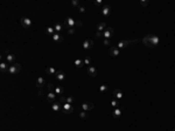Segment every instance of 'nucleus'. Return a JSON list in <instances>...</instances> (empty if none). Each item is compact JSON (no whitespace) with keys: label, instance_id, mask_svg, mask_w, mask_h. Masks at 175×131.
I'll return each mask as SVG.
<instances>
[{"label":"nucleus","instance_id":"34","mask_svg":"<svg viewBox=\"0 0 175 131\" xmlns=\"http://www.w3.org/2000/svg\"><path fill=\"white\" fill-rule=\"evenodd\" d=\"M74 102H75V98L72 97V96H69V97H67V103L71 104V103H74Z\"/></svg>","mask_w":175,"mask_h":131},{"label":"nucleus","instance_id":"4","mask_svg":"<svg viewBox=\"0 0 175 131\" xmlns=\"http://www.w3.org/2000/svg\"><path fill=\"white\" fill-rule=\"evenodd\" d=\"M75 25H76V20L72 19V18H70V16H68L65 19V21H64V24H63V26L67 27L68 29L69 28H75Z\"/></svg>","mask_w":175,"mask_h":131},{"label":"nucleus","instance_id":"3","mask_svg":"<svg viewBox=\"0 0 175 131\" xmlns=\"http://www.w3.org/2000/svg\"><path fill=\"white\" fill-rule=\"evenodd\" d=\"M152 36H153V34H147V35H145V36H144L143 42H144V45H145L146 47L154 48L153 45H152Z\"/></svg>","mask_w":175,"mask_h":131},{"label":"nucleus","instance_id":"29","mask_svg":"<svg viewBox=\"0 0 175 131\" xmlns=\"http://www.w3.org/2000/svg\"><path fill=\"white\" fill-rule=\"evenodd\" d=\"M99 91L101 93H106L107 91V85L106 84H102L101 87H99Z\"/></svg>","mask_w":175,"mask_h":131},{"label":"nucleus","instance_id":"32","mask_svg":"<svg viewBox=\"0 0 175 131\" xmlns=\"http://www.w3.org/2000/svg\"><path fill=\"white\" fill-rule=\"evenodd\" d=\"M71 6H72V7H78V6H80V1H78V0H72V1H71Z\"/></svg>","mask_w":175,"mask_h":131},{"label":"nucleus","instance_id":"17","mask_svg":"<svg viewBox=\"0 0 175 131\" xmlns=\"http://www.w3.org/2000/svg\"><path fill=\"white\" fill-rule=\"evenodd\" d=\"M54 93L56 95H60V96H62L64 94V88L62 85H56L55 87V89H54Z\"/></svg>","mask_w":175,"mask_h":131},{"label":"nucleus","instance_id":"16","mask_svg":"<svg viewBox=\"0 0 175 131\" xmlns=\"http://www.w3.org/2000/svg\"><path fill=\"white\" fill-rule=\"evenodd\" d=\"M110 13H111V7L109 5H106V6H104L103 8H102V14L104 16H107V15H110Z\"/></svg>","mask_w":175,"mask_h":131},{"label":"nucleus","instance_id":"21","mask_svg":"<svg viewBox=\"0 0 175 131\" xmlns=\"http://www.w3.org/2000/svg\"><path fill=\"white\" fill-rule=\"evenodd\" d=\"M112 116H113V118H119V117L122 116V109L116 108L114 110L112 111Z\"/></svg>","mask_w":175,"mask_h":131},{"label":"nucleus","instance_id":"23","mask_svg":"<svg viewBox=\"0 0 175 131\" xmlns=\"http://www.w3.org/2000/svg\"><path fill=\"white\" fill-rule=\"evenodd\" d=\"M159 43H160V37L156 36V35H153L152 36V45H153V47H156Z\"/></svg>","mask_w":175,"mask_h":131},{"label":"nucleus","instance_id":"9","mask_svg":"<svg viewBox=\"0 0 175 131\" xmlns=\"http://www.w3.org/2000/svg\"><path fill=\"white\" fill-rule=\"evenodd\" d=\"M83 48L84 49H91V48L93 47V41L91 40V39H85L84 41H83Z\"/></svg>","mask_w":175,"mask_h":131},{"label":"nucleus","instance_id":"18","mask_svg":"<svg viewBox=\"0 0 175 131\" xmlns=\"http://www.w3.org/2000/svg\"><path fill=\"white\" fill-rule=\"evenodd\" d=\"M51 37H53L54 41L57 42V43H60V42L63 41V36L61 35V33H55V34H54V35H53Z\"/></svg>","mask_w":175,"mask_h":131},{"label":"nucleus","instance_id":"33","mask_svg":"<svg viewBox=\"0 0 175 131\" xmlns=\"http://www.w3.org/2000/svg\"><path fill=\"white\" fill-rule=\"evenodd\" d=\"M84 64H85V66H89V67L91 66V59L89 58V56H88V58L84 60Z\"/></svg>","mask_w":175,"mask_h":131},{"label":"nucleus","instance_id":"28","mask_svg":"<svg viewBox=\"0 0 175 131\" xmlns=\"http://www.w3.org/2000/svg\"><path fill=\"white\" fill-rule=\"evenodd\" d=\"M46 33H47L48 35H51V36H53L56 32L54 29V27H47V28H46Z\"/></svg>","mask_w":175,"mask_h":131},{"label":"nucleus","instance_id":"45","mask_svg":"<svg viewBox=\"0 0 175 131\" xmlns=\"http://www.w3.org/2000/svg\"><path fill=\"white\" fill-rule=\"evenodd\" d=\"M173 131H175V128H174V129H173Z\"/></svg>","mask_w":175,"mask_h":131},{"label":"nucleus","instance_id":"44","mask_svg":"<svg viewBox=\"0 0 175 131\" xmlns=\"http://www.w3.org/2000/svg\"><path fill=\"white\" fill-rule=\"evenodd\" d=\"M42 95H43V90L40 89V91H39V96H42Z\"/></svg>","mask_w":175,"mask_h":131},{"label":"nucleus","instance_id":"25","mask_svg":"<svg viewBox=\"0 0 175 131\" xmlns=\"http://www.w3.org/2000/svg\"><path fill=\"white\" fill-rule=\"evenodd\" d=\"M106 28V24L105 22H101L97 25V32H104Z\"/></svg>","mask_w":175,"mask_h":131},{"label":"nucleus","instance_id":"20","mask_svg":"<svg viewBox=\"0 0 175 131\" xmlns=\"http://www.w3.org/2000/svg\"><path fill=\"white\" fill-rule=\"evenodd\" d=\"M113 96L117 100H120V98H123V91L120 89H114L113 90Z\"/></svg>","mask_w":175,"mask_h":131},{"label":"nucleus","instance_id":"11","mask_svg":"<svg viewBox=\"0 0 175 131\" xmlns=\"http://www.w3.org/2000/svg\"><path fill=\"white\" fill-rule=\"evenodd\" d=\"M55 98H56V94L55 93H53V91H50V93H48V95H47V102L48 103H51L53 104L54 102H55Z\"/></svg>","mask_w":175,"mask_h":131},{"label":"nucleus","instance_id":"12","mask_svg":"<svg viewBox=\"0 0 175 131\" xmlns=\"http://www.w3.org/2000/svg\"><path fill=\"white\" fill-rule=\"evenodd\" d=\"M44 83H46V80H44V77H37L36 82H35V85H36L39 89H42V87L44 85Z\"/></svg>","mask_w":175,"mask_h":131},{"label":"nucleus","instance_id":"41","mask_svg":"<svg viewBox=\"0 0 175 131\" xmlns=\"http://www.w3.org/2000/svg\"><path fill=\"white\" fill-rule=\"evenodd\" d=\"M96 37H98V39L103 37V32H97V33H96Z\"/></svg>","mask_w":175,"mask_h":131},{"label":"nucleus","instance_id":"42","mask_svg":"<svg viewBox=\"0 0 175 131\" xmlns=\"http://www.w3.org/2000/svg\"><path fill=\"white\" fill-rule=\"evenodd\" d=\"M93 4H95L96 6H101L102 4H103V1H102V0H96V1L93 2Z\"/></svg>","mask_w":175,"mask_h":131},{"label":"nucleus","instance_id":"40","mask_svg":"<svg viewBox=\"0 0 175 131\" xmlns=\"http://www.w3.org/2000/svg\"><path fill=\"white\" fill-rule=\"evenodd\" d=\"M81 26H83V22L81 20H76V25H75V27H81Z\"/></svg>","mask_w":175,"mask_h":131},{"label":"nucleus","instance_id":"7","mask_svg":"<svg viewBox=\"0 0 175 131\" xmlns=\"http://www.w3.org/2000/svg\"><path fill=\"white\" fill-rule=\"evenodd\" d=\"M62 111H63L64 114L69 115V114H71V112L74 111V107H72V104L64 103V104H62Z\"/></svg>","mask_w":175,"mask_h":131},{"label":"nucleus","instance_id":"38","mask_svg":"<svg viewBox=\"0 0 175 131\" xmlns=\"http://www.w3.org/2000/svg\"><path fill=\"white\" fill-rule=\"evenodd\" d=\"M118 104H119V103H118V101H117V100L111 101V105L113 107V108H117V107H118Z\"/></svg>","mask_w":175,"mask_h":131},{"label":"nucleus","instance_id":"31","mask_svg":"<svg viewBox=\"0 0 175 131\" xmlns=\"http://www.w3.org/2000/svg\"><path fill=\"white\" fill-rule=\"evenodd\" d=\"M60 103H62V104H64V103H67V97H65L64 95H62V96H60Z\"/></svg>","mask_w":175,"mask_h":131},{"label":"nucleus","instance_id":"14","mask_svg":"<svg viewBox=\"0 0 175 131\" xmlns=\"http://www.w3.org/2000/svg\"><path fill=\"white\" fill-rule=\"evenodd\" d=\"M51 109H53L55 112H58L60 110H62V103H60V102H54L53 104H51Z\"/></svg>","mask_w":175,"mask_h":131},{"label":"nucleus","instance_id":"6","mask_svg":"<svg viewBox=\"0 0 175 131\" xmlns=\"http://www.w3.org/2000/svg\"><path fill=\"white\" fill-rule=\"evenodd\" d=\"M113 33H114V31H113V28H112V27H106L105 31L103 32V37H104V39H107V40H110V37H112Z\"/></svg>","mask_w":175,"mask_h":131},{"label":"nucleus","instance_id":"26","mask_svg":"<svg viewBox=\"0 0 175 131\" xmlns=\"http://www.w3.org/2000/svg\"><path fill=\"white\" fill-rule=\"evenodd\" d=\"M46 73L48 75H55V74L57 73V70L55 68H53V67H48V68H46Z\"/></svg>","mask_w":175,"mask_h":131},{"label":"nucleus","instance_id":"8","mask_svg":"<svg viewBox=\"0 0 175 131\" xmlns=\"http://www.w3.org/2000/svg\"><path fill=\"white\" fill-rule=\"evenodd\" d=\"M93 108H95V104L91 103V102H84V103L82 104V110L83 111H90V110H92Z\"/></svg>","mask_w":175,"mask_h":131},{"label":"nucleus","instance_id":"24","mask_svg":"<svg viewBox=\"0 0 175 131\" xmlns=\"http://www.w3.org/2000/svg\"><path fill=\"white\" fill-rule=\"evenodd\" d=\"M74 64L76 68H82L83 66H84V61H82V60H80V59H77V60H75L74 61Z\"/></svg>","mask_w":175,"mask_h":131},{"label":"nucleus","instance_id":"10","mask_svg":"<svg viewBox=\"0 0 175 131\" xmlns=\"http://www.w3.org/2000/svg\"><path fill=\"white\" fill-rule=\"evenodd\" d=\"M109 54H110V56H112V58H117V56L119 55V49H118V47L111 46V47H110V50H109Z\"/></svg>","mask_w":175,"mask_h":131},{"label":"nucleus","instance_id":"36","mask_svg":"<svg viewBox=\"0 0 175 131\" xmlns=\"http://www.w3.org/2000/svg\"><path fill=\"white\" fill-rule=\"evenodd\" d=\"M54 89H55V87H54L53 83L48 84V90H49V93H50V91H53V93H54Z\"/></svg>","mask_w":175,"mask_h":131},{"label":"nucleus","instance_id":"35","mask_svg":"<svg viewBox=\"0 0 175 131\" xmlns=\"http://www.w3.org/2000/svg\"><path fill=\"white\" fill-rule=\"evenodd\" d=\"M103 45H104V46H110V47L112 46V45H111V41H110V40H107V39H104V41H103Z\"/></svg>","mask_w":175,"mask_h":131},{"label":"nucleus","instance_id":"27","mask_svg":"<svg viewBox=\"0 0 175 131\" xmlns=\"http://www.w3.org/2000/svg\"><path fill=\"white\" fill-rule=\"evenodd\" d=\"M63 25H61V24H56L55 26H54V29H55V32L56 33H61V32L63 31Z\"/></svg>","mask_w":175,"mask_h":131},{"label":"nucleus","instance_id":"2","mask_svg":"<svg viewBox=\"0 0 175 131\" xmlns=\"http://www.w3.org/2000/svg\"><path fill=\"white\" fill-rule=\"evenodd\" d=\"M21 70V64L20 63H14V64H11L10 68H8V74L11 75H15V74L20 73Z\"/></svg>","mask_w":175,"mask_h":131},{"label":"nucleus","instance_id":"19","mask_svg":"<svg viewBox=\"0 0 175 131\" xmlns=\"http://www.w3.org/2000/svg\"><path fill=\"white\" fill-rule=\"evenodd\" d=\"M6 60H7V63H10V64H14V61H15V55L10 53V54H7Z\"/></svg>","mask_w":175,"mask_h":131},{"label":"nucleus","instance_id":"5","mask_svg":"<svg viewBox=\"0 0 175 131\" xmlns=\"http://www.w3.org/2000/svg\"><path fill=\"white\" fill-rule=\"evenodd\" d=\"M20 24H21V26L23 28H29L32 26V20L29 18H27V16H22L20 19Z\"/></svg>","mask_w":175,"mask_h":131},{"label":"nucleus","instance_id":"43","mask_svg":"<svg viewBox=\"0 0 175 131\" xmlns=\"http://www.w3.org/2000/svg\"><path fill=\"white\" fill-rule=\"evenodd\" d=\"M75 28H69V29H68V33H69V34H74L75 33Z\"/></svg>","mask_w":175,"mask_h":131},{"label":"nucleus","instance_id":"30","mask_svg":"<svg viewBox=\"0 0 175 131\" xmlns=\"http://www.w3.org/2000/svg\"><path fill=\"white\" fill-rule=\"evenodd\" d=\"M80 117H81V118H83V119L88 118V111H83V112H80Z\"/></svg>","mask_w":175,"mask_h":131},{"label":"nucleus","instance_id":"37","mask_svg":"<svg viewBox=\"0 0 175 131\" xmlns=\"http://www.w3.org/2000/svg\"><path fill=\"white\" fill-rule=\"evenodd\" d=\"M148 4H149V2L147 1V0H141V1H140V5L143 6V7H146Z\"/></svg>","mask_w":175,"mask_h":131},{"label":"nucleus","instance_id":"13","mask_svg":"<svg viewBox=\"0 0 175 131\" xmlns=\"http://www.w3.org/2000/svg\"><path fill=\"white\" fill-rule=\"evenodd\" d=\"M55 77H56V80H57V81L62 82V81L65 79V74H64L62 70H57V73L55 74Z\"/></svg>","mask_w":175,"mask_h":131},{"label":"nucleus","instance_id":"39","mask_svg":"<svg viewBox=\"0 0 175 131\" xmlns=\"http://www.w3.org/2000/svg\"><path fill=\"white\" fill-rule=\"evenodd\" d=\"M77 10H78V12H80V13H84V12H85V7H84V6H78V7H77Z\"/></svg>","mask_w":175,"mask_h":131},{"label":"nucleus","instance_id":"22","mask_svg":"<svg viewBox=\"0 0 175 131\" xmlns=\"http://www.w3.org/2000/svg\"><path fill=\"white\" fill-rule=\"evenodd\" d=\"M8 68L10 67H7V63L6 62L0 63V70H1V73H8Z\"/></svg>","mask_w":175,"mask_h":131},{"label":"nucleus","instance_id":"15","mask_svg":"<svg viewBox=\"0 0 175 131\" xmlns=\"http://www.w3.org/2000/svg\"><path fill=\"white\" fill-rule=\"evenodd\" d=\"M88 74L91 77H95V76H97V69L93 66H90V67H88Z\"/></svg>","mask_w":175,"mask_h":131},{"label":"nucleus","instance_id":"1","mask_svg":"<svg viewBox=\"0 0 175 131\" xmlns=\"http://www.w3.org/2000/svg\"><path fill=\"white\" fill-rule=\"evenodd\" d=\"M137 42H140V40L139 39H134V40H123V41H120L119 43H118V49H124V48L126 47H131L132 45H134V43H137Z\"/></svg>","mask_w":175,"mask_h":131}]
</instances>
